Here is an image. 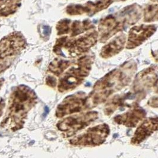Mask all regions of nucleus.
<instances>
[{
	"label": "nucleus",
	"instance_id": "obj_11",
	"mask_svg": "<svg viewBox=\"0 0 158 158\" xmlns=\"http://www.w3.org/2000/svg\"><path fill=\"white\" fill-rule=\"evenodd\" d=\"M21 0H0V16L14 13L20 5Z\"/></svg>",
	"mask_w": 158,
	"mask_h": 158
},
{
	"label": "nucleus",
	"instance_id": "obj_2",
	"mask_svg": "<svg viewBox=\"0 0 158 158\" xmlns=\"http://www.w3.org/2000/svg\"><path fill=\"white\" fill-rule=\"evenodd\" d=\"M25 40L18 33H12L0 42V71L7 69L21 52Z\"/></svg>",
	"mask_w": 158,
	"mask_h": 158
},
{
	"label": "nucleus",
	"instance_id": "obj_8",
	"mask_svg": "<svg viewBox=\"0 0 158 158\" xmlns=\"http://www.w3.org/2000/svg\"><path fill=\"white\" fill-rule=\"evenodd\" d=\"M112 2V0H98L95 2H90L85 6H73L68 8L69 13L94 14L108 7Z\"/></svg>",
	"mask_w": 158,
	"mask_h": 158
},
{
	"label": "nucleus",
	"instance_id": "obj_7",
	"mask_svg": "<svg viewBox=\"0 0 158 158\" xmlns=\"http://www.w3.org/2000/svg\"><path fill=\"white\" fill-rule=\"evenodd\" d=\"M156 130H158V118L147 119L136 130L132 139V143L139 144L142 142Z\"/></svg>",
	"mask_w": 158,
	"mask_h": 158
},
{
	"label": "nucleus",
	"instance_id": "obj_10",
	"mask_svg": "<svg viewBox=\"0 0 158 158\" xmlns=\"http://www.w3.org/2000/svg\"><path fill=\"white\" fill-rule=\"evenodd\" d=\"M145 117V112L143 110H134L127 112L124 115L117 116L115 118L119 124H123L128 127H135Z\"/></svg>",
	"mask_w": 158,
	"mask_h": 158
},
{
	"label": "nucleus",
	"instance_id": "obj_3",
	"mask_svg": "<svg viewBox=\"0 0 158 158\" xmlns=\"http://www.w3.org/2000/svg\"><path fill=\"white\" fill-rule=\"evenodd\" d=\"M123 70H117L112 71L96 84L95 92L97 99L102 101L119 87L124 86L127 83V74Z\"/></svg>",
	"mask_w": 158,
	"mask_h": 158
},
{
	"label": "nucleus",
	"instance_id": "obj_4",
	"mask_svg": "<svg viewBox=\"0 0 158 158\" xmlns=\"http://www.w3.org/2000/svg\"><path fill=\"white\" fill-rule=\"evenodd\" d=\"M91 61L90 57H84L80 60L77 65L71 67L61 79L59 85L60 89L67 90L76 87L89 74Z\"/></svg>",
	"mask_w": 158,
	"mask_h": 158
},
{
	"label": "nucleus",
	"instance_id": "obj_5",
	"mask_svg": "<svg viewBox=\"0 0 158 158\" xmlns=\"http://www.w3.org/2000/svg\"><path fill=\"white\" fill-rule=\"evenodd\" d=\"M109 133L110 129L106 124L99 125L89 129L86 134L77 138L74 143L86 146L99 145L104 142Z\"/></svg>",
	"mask_w": 158,
	"mask_h": 158
},
{
	"label": "nucleus",
	"instance_id": "obj_1",
	"mask_svg": "<svg viewBox=\"0 0 158 158\" xmlns=\"http://www.w3.org/2000/svg\"><path fill=\"white\" fill-rule=\"evenodd\" d=\"M140 17V9L135 6L126 8L115 15L107 16L99 24L101 41L104 42L108 40L112 36L124 29L127 25L137 22Z\"/></svg>",
	"mask_w": 158,
	"mask_h": 158
},
{
	"label": "nucleus",
	"instance_id": "obj_12",
	"mask_svg": "<svg viewBox=\"0 0 158 158\" xmlns=\"http://www.w3.org/2000/svg\"><path fill=\"white\" fill-rule=\"evenodd\" d=\"M144 20L148 22L158 20V5H152L146 8Z\"/></svg>",
	"mask_w": 158,
	"mask_h": 158
},
{
	"label": "nucleus",
	"instance_id": "obj_6",
	"mask_svg": "<svg viewBox=\"0 0 158 158\" xmlns=\"http://www.w3.org/2000/svg\"><path fill=\"white\" fill-rule=\"evenodd\" d=\"M156 30L155 25H141L133 27L129 31L127 48H135L148 40Z\"/></svg>",
	"mask_w": 158,
	"mask_h": 158
},
{
	"label": "nucleus",
	"instance_id": "obj_9",
	"mask_svg": "<svg viewBox=\"0 0 158 158\" xmlns=\"http://www.w3.org/2000/svg\"><path fill=\"white\" fill-rule=\"evenodd\" d=\"M126 41V35H119L103 48L101 56L104 58H108L116 55L124 48Z\"/></svg>",
	"mask_w": 158,
	"mask_h": 158
}]
</instances>
